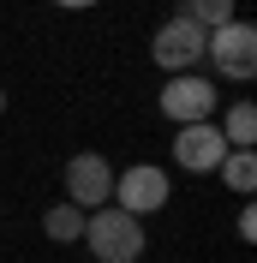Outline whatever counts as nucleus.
I'll return each mask as SVG.
<instances>
[{
  "label": "nucleus",
  "mask_w": 257,
  "mask_h": 263,
  "mask_svg": "<svg viewBox=\"0 0 257 263\" xmlns=\"http://www.w3.org/2000/svg\"><path fill=\"white\" fill-rule=\"evenodd\" d=\"M84 246L96 263H132V257H144V221L126 210H90L84 215Z\"/></svg>",
  "instance_id": "obj_1"
},
{
  "label": "nucleus",
  "mask_w": 257,
  "mask_h": 263,
  "mask_svg": "<svg viewBox=\"0 0 257 263\" xmlns=\"http://www.w3.org/2000/svg\"><path fill=\"white\" fill-rule=\"evenodd\" d=\"M114 210H126V215H156L168 210V167L156 162H132L126 174H114Z\"/></svg>",
  "instance_id": "obj_2"
},
{
  "label": "nucleus",
  "mask_w": 257,
  "mask_h": 263,
  "mask_svg": "<svg viewBox=\"0 0 257 263\" xmlns=\"http://www.w3.org/2000/svg\"><path fill=\"white\" fill-rule=\"evenodd\" d=\"M66 203H78L84 215H90V210H108V203H114V167H108V156H96V149H78V156L66 162Z\"/></svg>",
  "instance_id": "obj_3"
},
{
  "label": "nucleus",
  "mask_w": 257,
  "mask_h": 263,
  "mask_svg": "<svg viewBox=\"0 0 257 263\" xmlns=\"http://www.w3.org/2000/svg\"><path fill=\"white\" fill-rule=\"evenodd\" d=\"M204 60L222 66V78H240V84H245V78L257 72V30L245 24V18H227L222 30H209Z\"/></svg>",
  "instance_id": "obj_4"
},
{
  "label": "nucleus",
  "mask_w": 257,
  "mask_h": 263,
  "mask_svg": "<svg viewBox=\"0 0 257 263\" xmlns=\"http://www.w3.org/2000/svg\"><path fill=\"white\" fill-rule=\"evenodd\" d=\"M204 42H209V30H197L192 18H168L156 30V42H150V60H156L168 78H179V72H192V66L204 60Z\"/></svg>",
  "instance_id": "obj_5"
},
{
  "label": "nucleus",
  "mask_w": 257,
  "mask_h": 263,
  "mask_svg": "<svg viewBox=\"0 0 257 263\" xmlns=\"http://www.w3.org/2000/svg\"><path fill=\"white\" fill-rule=\"evenodd\" d=\"M156 108L174 120V126H197V120H209V114H215V84H209L204 72H179V78H168V84H161Z\"/></svg>",
  "instance_id": "obj_6"
},
{
  "label": "nucleus",
  "mask_w": 257,
  "mask_h": 263,
  "mask_svg": "<svg viewBox=\"0 0 257 263\" xmlns=\"http://www.w3.org/2000/svg\"><path fill=\"white\" fill-rule=\"evenodd\" d=\"M227 156V138L215 120H197V126H179L174 132V162L186 167V174H215Z\"/></svg>",
  "instance_id": "obj_7"
},
{
  "label": "nucleus",
  "mask_w": 257,
  "mask_h": 263,
  "mask_svg": "<svg viewBox=\"0 0 257 263\" xmlns=\"http://www.w3.org/2000/svg\"><path fill=\"white\" fill-rule=\"evenodd\" d=\"M222 138H227V149H251L257 144V108L251 102H233L222 114Z\"/></svg>",
  "instance_id": "obj_8"
},
{
  "label": "nucleus",
  "mask_w": 257,
  "mask_h": 263,
  "mask_svg": "<svg viewBox=\"0 0 257 263\" xmlns=\"http://www.w3.org/2000/svg\"><path fill=\"white\" fill-rule=\"evenodd\" d=\"M42 233H48L54 246H72V239L84 233V210L78 203H54V210L42 215Z\"/></svg>",
  "instance_id": "obj_9"
},
{
  "label": "nucleus",
  "mask_w": 257,
  "mask_h": 263,
  "mask_svg": "<svg viewBox=\"0 0 257 263\" xmlns=\"http://www.w3.org/2000/svg\"><path fill=\"white\" fill-rule=\"evenodd\" d=\"M215 174H222V180L233 185L240 197H251V185H257V156H251V149H227Z\"/></svg>",
  "instance_id": "obj_10"
},
{
  "label": "nucleus",
  "mask_w": 257,
  "mask_h": 263,
  "mask_svg": "<svg viewBox=\"0 0 257 263\" xmlns=\"http://www.w3.org/2000/svg\"><path fill=\"white\" fill-rule=\"evenodd\" d=\"M179 18H192L197 30H222L227 18H233V0H186Z\"/></svg>",
  "instance_id": "obj_11"
},
{
  "label": "nucleus",
  "mask_w": 257,
  "mask_h": 263,
  "mask_svg": "<svg viewBox=\"0 0 257 263\" xmlns=\"http://www.w3.org/2000/svg\"><path fill=\"white\" fill-rule=\"evenodd\" d=\"M233 228H240V239H245V246H251V239H257V215H251V203H245V210H240V221H233Z\"/></svg>",
  "instance_id": "obj_12"
},
{
  "label": "nucleus",
  "mask_w": 257,
  "mask_h": 263,
  "mask_svg": "<svg viewBox=\"0 0 257 263\" xmlns=\"http://www.w3.org/2000/svg\"><path fill=\"white\" fill-rule=\"evenodd\" d=\"M54 6H66V12H78V6H96V0H54Z\"/></svg>",
  "instance_id": "obj_13"
},
{
  "label": "nucleus",
  "mask_w": 257,
  "mask_h": 263,
  "mask_svg": "<svg viewBox=\"0 0 257 263\" xmlns=\"http://www.w3.org/2000/svg\"><path fill=\"white\" fill-rule=\"evenodd\" d=\"M0 108H6V90H0Z\"/></svg>",
  "instance_id": "obj_14"
}]
</instances>
